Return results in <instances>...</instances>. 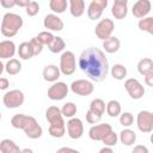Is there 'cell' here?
<instances>
[{
    "instance_id": "6da1fadb",
    "label": "cell",
    "mask_w": 153,
    "mask_h": 153,
    "mask_svg": "<svg viewBox=\"0 0 153 153\" xmlns=\"http://www.w3.org/2000/svg\"><path fill=\"white\" fill-rule=\"evenodd\" d=\"M78 65L92 81L102 82L108 76L109 62L104 51H102L99 48L90 47L82 50L79 56Z\"/></svg>"
},
{
    "instance_id": "7a4b0ae2",
    "label": "cell",
    "mask_w": 153,
    "mask_h": 153,
    "mask_svg": "<svg viewBox=\"0 0 153 153\" xmlns=\"http://www.w3.org/2000/svg\"><path fill=\"white\" fill-rule=\"evenodd\" d=\"M11 126L16 129L24 130L25 135L32 140L39 139L43 134V129L38 124L37 120L32 116H29V115H24V114L14 115L11 118Z\"/></svg>"
},
{
    "instance_id": "3957f363",
    "label": "cell",
    "mask_w": 153,
    "mask_h": 153,
    "mask_svg": "<svg viewBox=\"0 0 153 153\" xmlns=\"http://www.w3.org/2000/svg\"><path fill=\"white\" fill-rule=\"evenodd\" d=\"M45 118L49 122V134L53 137L60 139L66 134V123L63 120V116L61 115V110L51 105L45 110Z\"/></svg>"
},
{
    "instance_id": "277c9868",
    "label": "cell",
    "mask_w": 153,
    "mask_h": 153,
    "mask_svg": "<svg viewBox=\"0 0 153 153\" xmlns=\"http://www.w3.org/2000/svg\"><path fill=\"white\" fill-rule=\"evenodd\" d=\"M23 24H24L23 18L19 14L13 13V12H7L2 17L0 31L5 37L11 38L18 33V31L22 29Z\"/></svg>"
},
{
    "instance_id": "5b68a950",
    "label": "cell",
    "mask_w": 153,
    "mask_h": 153,
    "mask_svg": "<svg viewBox=\"0 0 153 153\" xmlns=\"http://www.w3.org/2000/svg\"><path fill=\"white\" fill-rule=\"evenodd\" d=\"M60 72L61 74L68 76L72 75L75 69H76V60H75V55L73 51L71 50H66L61 54L60 56Z\"/></svg>"
},
{
    "instance_id": "8992f818",
    "label": "cell",
    "mask_w": 153,
    "mask_h": 153,
    "mask_svg": "<svg viewBox=\"0 0 153 153\" xmlns=\"http://www.w3.org/2000/svg\"><path fill=\"white\" fill-rule=\"evenodd\" d=\"M25 96L20 90H10L7 91L2 97V103L8 109H16L24 104Z\"/></svg>"
},
{
    "instance_id": "52a82bcc",
    "label": "cell",
    "mask_w": 153,
    "mask_h": 153,
    "mask_svg": "<svg viewBox=\"0 0 153 153\" xmlns=\"http://www.w3.org/2000/svg\"><path fill=\"white\" fill-rule=\"evenodd\" d=\"M136 126L141 133H151L153 130V114L147 110L140 111L136 117Z\"/></svg>"
},
{
    "instance_id": "ba28073f",
    "label": "cell",
    "mask_w": 153,
    "mask_h": 153,
    "mask_svg": "<svg viewBox=\"0 0 153 153\" xmlns=\"http://www.w3.org/2000/svg\"><path fill=\"white\" fill-rule=\"evenodd\" d=\"M114 29H115V23L112 22V19H110V18H104V19L99 20V23L96 25L94 33H96V36H97L99 39L105 41L106 38H109V37L112 35Z\"/></svg>"
},
{
    "instance_id": "9c48e42d",
    "label": "cell",
    "mask_w": 153,
    "mask_h": 153,
    "mask_svg": "<svg viewBox=\"0 0 153 153\" xmlns=\"http://www.w3.org/2000/svg\"><path fill=\"white\" fill-rule=\"evenodd\" d=\"M71 91L78 96H90L94 91V86L87 79H78L71 84Z\"/></svg>"
},
{
    "instance_id": "30bf717a",
    "label": "cell",
    "mask_w": 153,
    "mask_h": 153,
    "mask_svg": "<svg viewBox=\"0 0 153 153\" xmlns=\"http://www.w3.org/2000/svg\"><path fill=\"white\" fill-rule=\"evenodd\" d=\"M69 87L63 81H56L48 88V98L51 100H62L67 97Z\"/></svg>"
},
{
    "instance_id": "8fae6325",
    "label": "cell",
    "mask_w": 153,
    "mask_h": 153,
    "mask_svg": "<svg viewBox=\"0 0 153 153\" xmlns=\"http://www.w3.org/2000/svg\"><path fill=\"white\" fill-rule=\"evenodd\" d=\"M124 88L133 99H141L145 94V87L142 84L135 79V78H129L124 81Z\"/></svg>"
},
{
    "instance_id": "7c38bea8",
    "label": "cell",
    "mask_w": 153,
    "mask_h": 153,
    "mask_svg": "<svg viewBox=\"0 0 153 153\" xmlns=\"http://www.w3.org/2000/svg\"><path fill=\"white\" fill-rule=\"evenodd\" d=\"M109 1L108 0H92L87 7V17L91 20H97L102 17L104 10L106 8Z\"/></svg>"
},
{
    "instance_id": "4fadbf2b",
    "label": "cell",
    "mask_w": 153,
    "mask_h": 153,
    "mask_svg": "<svg viewBox=\"0 0 153 153\" xmlns=\"http://www.w3.org/2000/svg\"><path fill=\"white\" fill-rule=\"evenodd\" d=\"M66 128H67V134L71 139L73 140H76V139H80L84 134V124H82V121L78 117H72L68 120L67 124H66Z\"/></svg>"
},
{
    "instance_id": "5bb4252c",
    "label": "cell",
    "mask_w": 153,
    "mask_h": 153,
    "mask_svg": "<svg viewBox=\"0 0 153 153\" xmlns=\"http://www.w3.org/2000/svg\"><path fill=\"white\" fill-rule=\"evenodd\" d=\"M111 130H112V127L109 123L94 124L88 130V137L93 141H102Z\"/></svg>"
},
{
    "instance_id": "9a60e30c",
    "label": "cell",
    "mask_w": 153,
    "mask_h": 153,
    "mask_svg": "<svg viewBox=\"0 0 153 153\" xmlns=\"http://www.w3.org/2000/svg\"><path fill=\"white\" fill-rule=\"evenodd\" d=\"M151 8H152V4L149 0H137L136 2H134L131 12L135 18L142 19L148 16V13L151 12Z\"/></svg>"
},
{
    "instance_id": "2e32d148",
    "label": "cell",
    "mask_w": 153,
    "mask_h": 153,
    "mask_svg": "<svg viewBox=\"0 0 153 153\" xmlns=\"http://www.w3.org/2000/svg\"><path fill=\"white\" fill-rule=\"evenodd\" d=\"M43 25L45 29H48L50 31H61L65 27L63 20L57 14H54V13H49L44 17Z\"/></svg>"
},
{
    "instance_id": "e0dca14e",
    "label": "cell",
    "mask_w": 153,
    "mask_h": 153,
    "mask_svg": "<svg viewBox=\"0 0 153 153\" xmlns=\"http://www.w3.org/2000/svg\"><path fill=\"white\" fill-rule=\"evenodd\" d=\"M111 14L115 19H124L128 14V0H115L111 6Z\"/></svg>"
},
{
    "instance_id": "ac0fdd59",
    "label": "cell",
    "mask_w": 153,
    "mask_h": 153,
    "mask_svg": "<svg viewBox=\"0 0 153 153\" xmlns=\"http://www.w3.org/2000/svg\"><path fill=\"white\" fill-rule=\"evenodd\" d=\"M17 53V47L13 41L5 39L0 42V59H13Z\"/></svg>"
},
{
    "instance_id": "d6986e66",
    "label": "cell",
    "mask_w": 153,
    "mask_h": 153,
    "mask_svg": "<svg viewBox=\"0 0 153 153\" xmlns=\"http://www.w3.org/2000/svg\"><path fill=\"white\" fill-rule=\"evenodd\" d=\"M60 75H61V72H60V68L56 65H47L43 68V72H42L43 79L45 81L53 82V84L59 80Z\"/></svg>"
},
{
    "instance_id": "ffe728a7",
    "label": "cell",
    "mask_w": 153,
    "mask_h": 153,
    "mask_svg": "<svg viewBox=\"0 0 153 153\" xmlns=\"http://www.w3.org/2000/svg\"><path fill=\"white\" fill-rule=\"evenodd\" d=\"M69 12L73 17L79 18L85 13V1L84 0H69Z\"/></svg>"
},
{
    "instance_id": "44dd1931",
    "label": "cell",
    "mask_w": 153,
    "mask_h": 153,
    "mask_svg": "<svg viewBox=\"0 0 153 153\" xmlns=\"http://www.w3.org/2000/svg\"><path fill=\"white\" fill-rule=\"evenodd\" d=\"M120 47H121V42H120V39L116 36H110L109 38L103 41V48L109 54L117 53L120 50Z\"/></svg>"
},
{
    "instance_id": "7402d4cb",
    "label": "cell",
    "mask_w": 153,
    "mask_h": 153,
    "mask_svg": "<svg viewBox=\"0 0 153 153\" xmlns=\"http://www.w3.org/2000/svg\"><path fill=\"white\" fill-rule=\"evenodd\" d=\"M118 139H120V141L123 145H126V146H133L135 143V141H136V134H135L134 130H131L129 128H124L120 133Z\"/></svg>"
},
{
    "instance_id": "603a6c76",
    "label": "cell",
    "mask_w": 153,
    "mask_h": 153,
    "mask_svg": "<svg viewBox=\"0 0 153 153\" xmlns=\"http://www.w3.org/2000/svg\"><path fill=\"white\" fill-rule=\"evenodd\" d=\"M0 152L1 153H20V148L13 140L4 139L0 141Z\"/></svg>"
},
{
    "instance_id": "cb8c5ba5",
    "label": "cell",
    "mask_w": 153,
    "mask_h": 153,
    "mask_svg": "<svg viewBox=\"0 0 153 153\" xmlns=\"http://www.w3.org/2000/svg\"><path fill=\"white\" fill-rule=\"evenodd\" d=\"M17 53L22 60H30L33 57V51H32V48H31L29 42L20 43L18 49H17Z\"/></svg>"
},
{
    "instance_id": "d4e9b609",
    "label": "cell",
    "mask_w": 153,
    "mask_h": 153,
    "mask_svg": "<svg viewBox=\"0 0 153 153\" xmlns=\"http://www.w3.org/2000/svg\"><path fill=\"white\" fill-rule=\"evenodd\" d=\"M5 71L10 75H17L22 71V63L18 59H10L5 65Z\"/></svg>"
},
{
    "instance_id": "484cf974",
    "label": "cell",
    "mask_w": 153,
    "mask_h": 153,
    "mask_svg": "<svg viewBox=\"0 0 153 153\" xmlns=\"http://www.w3.org/2000/svg\"><path fill=\"white\" fill-rule=\"evenodd\" d=\"M105 110H106V114L110 117H117L122 112V108H121L120 102L115 100V99H111V100L108 102V104L105 105Z\"/></svg>"
},
{
    "instance_id": "4316f807",
    "label": "cell",
    "mask_w": 153,
    "mask_h": 153,
    "mask_svg": "<svg viewBox=\"0 0 153 153\" xmlns=\"http://www.w3.org/2000/svg\"><path fill=\"white\" fill-rule=\"evenodd\" d=\"M65 48H66V42H65L63 38L60 37V36H55L54 39H53V42L48 45V49H49L53 54L61 53V51L65 50Z\"/></svg>"
},
{
    "instance_id": "83f0119b",
    "label": "cell",
    "mask_w": 153,
    "mask_h": 153,
    "mask_svg": "<svg viewBox=\"0 0 153 153\" xmlns=\"http://www.w3.org/2000/svg\"><path fill=\"white\" fill-rule=\"evenodd\" d=\"M153 71V61L149 57H143L137 62V72L141 75H145Z\"/></svg>"
},
{
    "instance_id": "f1b7e54d",
    "label": "cell",
    "mask_w": 153,
    "mask_h": 153,
    "mask_svg": "<svg viewBox=\"0 0 153 153\" xmlns=\"http://www.w3.org/2000/svg\"><path fill=\"white\" fill-rule=\"evenodd\" d=\"M110 73H111V76H112L114 79H116V80H123V79L127 76L128 71H127V67H124L123 65L116 63V65H114V66L111 67Z\"/></svg>"
},
{
    "instance_id": "f546056e",
    "label": "cell",
    "mask_w": 153,
    "mask_h": 153,
    "mask_svg": "<svg viewBox=\"0 0 153 153\" xmlns=\"http://www.w3.org/2000/svg\"><path fill=\"white\" fill-rule=\"evenodd\" d=\"M92 112L99 115V116H103L104 112H105V103L103 99L100 98H94L92 99V102L90 103V109Z\"/></svg>"
},
{
    "instance_id": "4dcf8cb0",
    "label": "cell",
    "mask_w": 153,
    "mask_h": 153,
    "mask_svg": "<svg viewBox=\"0 0 153 153\" xmlns=\"http://www.w3.org/2000/svg\"><path fill=\"white\" fill-rule=\"evenodd\" d=\"M67 1L66 0H50L49 1V7L54 12V14L63 13L67 10Z\"/></svg>"
},
{
    "instance_id": "1f68e13d",
    "label": "cell",
    "mask_w": 153,
    "mask_h": 153,
    "mask_svg": "<svg viewBox=\"0 0 153 153\" xmlns=\"http://www.w3.org/2000/svg\"><path fill=\"white\" fill-rule=\"evenodd\" d=\"M137 26L141 31H146L149 35H153V17H145L139 20Z\"/></svg>"
},
{
    "instance_id": "d6a6232c",
    "label": "cell",
    "mask_w": 153,
    "mask_h": 153,
    "mask_svg": "<svg viewBox=\"0 0 153 153\" xmlns=\"http://www.w3.org/2000/svg\"><path fill=\"white\" fill-rule=\"evenodd\" d=\"M60 110H61V115H62L63 117L72 118V117H74L75 114H76V105H75L73 102H67V103L63 104L62 109H60Z\"/></svg>"
},
{
    "instance_id": "836d02e7",
    "label": "cell",
    "mask_w": 153,
    "mask_h": 153,
    "mask_svg": "<svg viewBox=\"0 0 153 153\" xmlns=\"http://www.w3.org/2000/svg\"><path fill=\"white\" fill-rule=\"evenodd\" d=\"M37 39L43 44V47L44 45H49L51 42H53V39H54V35L50 32V31H41L37 36Z\"/></svg>"
},
{
    "instance_id": "e575fe53",
    "label": "cell",
    "mask_w": 153,
    "mask_h": 153,
    "mask_svg": "<svg viewBox=\"0 0 153 153\" xmlns=\"http://www.w3.org/2000/svg\"><path fill=\"white\" fill-rule=\"evenodd\" d=\"M134 123V116L131 112H121L120 115V124L124 128H129Z\"/></svg>"
},
{
    "instance_id": "d590c367",
    "label": "cell",
    "mask_w": 153,
    "mask_h": 153,
    "mask_svg": "<svg viewBox=\"0 0 153 153\" xmlns=\"http://www.w3.org/2000/svg\"><path fill=\"white\" fill-rule=\"evenodd\" d=\"M117 141H118V135H117L114 130H111V131L102 140V142H103L104 146H106V147H114V146L117 143Z\"/></svg>"
},
{
    "instance_id": "8d00e7d4",
    "label": "cell",
    "mask_w": 153,
    "mask_h": 153,
    "mask_svg": "<svg viewBox=\"0 0 153 153\" xmlns=\"http://www.w3.org/2000/svg\"><path fill=\"white\" fill-rule=\"evenodd\" d=\"M31 48H32V51H33V56H37L39 55L42 51H43V44L37 39V37H32L30 41H29Z\"/></svg>"
},
{
    "instance_id": "74e56055",
    "label": "cell",
    "mask_w": 153,
    "mask_h": 153,
    "mask_svg": "<svg viewBox=\"0 0 153 153\" xmlns=\"http://www.w3.org/2000/svg\"><path fill=\"white\" fill-rule=\"evenodd\" d=\"M25 11H26V14H27L29 17H35V16L38 14V12H39V4H38L37 1L31 0L30 4L26 6Z\"/></svg>"
},
{
    "instance_id": "f35d334b",
    "label": "cell",
    "mask_w": 153,
    "mask_h": 153,
    "mask_svg": "<svg viewBox=\"0 0 153 153\" xmlns=\"http://www.w3.org/2000/svg\"><path fill=\"white\" fill-rule=\"evenodd\" d=\"M100 120H102V116L92 112L91 110H87L86 111V121H87V123H90V124H97L98 122H100Z\"/></svg>"
},
{
    "instance_id": "ab89813d",
    "label": "cell",
    "mask_w": 153,
    "mask_h": 153,
    "mask_svg": "<svg viewBox=\"0 0 153 153\" xmlns=\"http://www.w3.org/2000/svg\"><path fill=\"white\" fill-rule=\"evenodd\" d=\"M131 153H149V151H148V148H147L146 146H143V145H136V146H134Z\"/></svg>"
},
{
    "instance_id": "60d3db41",
    "label": "cell",
    "mask_w": 153,
    "mask_h": 153,
    "mask_svg": "<svg viewBox=\"0 0 153 153\" xmlns=\"http://www.w3.org/2000/svg\"><path fill=\"white\" fill-rule=\"evenodd\" d=\"M0 5L4 8H12L16 6V0H0Z\"/></svg>"
},
{
    "instance_id": "b9f144b4",
    "label": "cell",
    "mask_w": 153,
    "mask_h": 153,
    "mask_svg": "<svg viewBox=\"0 0 153 153\" xmlns=\"http://www.w3.org/2000/svg\"><path fill=\"white\" fill-rule=\"evenodd\" d=\"M143 79H145L146 85L149 86V87H152L153 86V71L149 72V73H147V74H145L143 75Z\"/></svg>"
},
{
    "instance_id": "7bdbcfd3",
    "label": "cell",
    "mask_w": 153,
    "mask_h": 153,
    "mask_svg": "<svg viewBox=\"0 0 153 153\" xmlns=\"http://www.w3.org/2000/svg\"><path fill=\"white\" fill-rule=\"evenodd\" d=\"M55 153H80V152L74 148H71V147H61Z\"/></svg>"
},
{
    "instance_id": "ee69618b",
    "label": "cell",
    "mask_w": 153,
    "mask_h": 153,
    "mask_svg": "<svg viewBox=\"0 0 153 153\" xmlns=\"http://www.w3.org/2000/svg\"><path fill=\"white\" fill-rule=\"evenodd\" d=\"M8 86H10V81H8V79H7V78H2V76H0V90H1V91L7 90Z\"/></svg>"
},
{
    "instance_id": "f6af8a7d",
    "label": "cell",
    "mask_w": 153,
    "mask_h": 153,
    "mask_svg": "<svg viewBox=\"0 0 153 153\" xmlns=\"http://www.w3.org/2000/svg\"><path fill=\"white\" fill-rule=\"evenodd\" d=\"M30 1H31V0H16V6L26 8V6L30 4Z\"/></svg>"
},
{
    "instance_id": "bcb514c9",
    "label": "cell",
    "mask_w": 153,
    "mask_h": 153,
    "mask_svg": "<svg viewBox=\"0 0 153 153\" xmlns=\"http://www.w3.org/2000/svg\"><path fill=\"white\" fill-rule=\"evenodd\" d=\"M98 153H114V151H112V148L111 147H106V146H104L103 148H100L99 149V152Z\"/></svg>"
},
{
    "instance_id": "7dc6e473",
    "label": "cell",
    "mask_w": 153,
    "mask_h": 153,
    "mask_svg": "<svg viewBox=\"0 0 153 153\" xmlns=\"http://www.w3.org/2000/svg\"><path fill=\"white\" fill-rule=\"evenodd\" d=\"M20 153H33V151L31 148H24V149H20Z\"/></svg>"
},
{
    "instance_id": "c3c4849f",
    "label": "cell",
    "mask_w": 153,
    "mask_h": 153,
    "mask_svg": "<svg viewBox=\"0 0 153 153\" xmlns=\"http://www.w3.org/2000/svg\"><path fill=\"white\" fill-rule=\"evenodd\" d=\"M5 71V65L0 61V76H1V74H2V72Z\"/></svg>"
},
{
    "instance_id": "681fc988",
    "label": "cell",
    "mask_w": 153,
    "mask_h": 153,
    "mask_svg": "<svg viewBox=\"0 0 153 153\" xmlns=\"http://www.w3.org/2000/svg\"><path fill=\"white\" fill-rule=\"evenodd\" d=\"M0 121H1V112H0Z\"/></svg>"
}]
</instances>
